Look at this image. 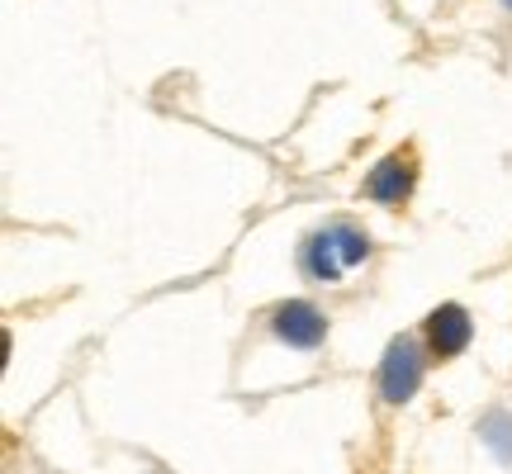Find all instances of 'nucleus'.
<instances>
[{"mask_svg":"<svg viewBox=\"0 0 512 474\" xmlns=\"http://www.w3.org/2000/svg\"><path fill=\"white\" fill-rule=\"evenodd\" d=\"M418 384H422L418 347H413L408 337L389 342V351H384V361H380V394L389 403H408L418 394Z\"/></svg>","mask_w":512,"mask_h":474,"instance_id":"f257e3e1","label":"nucleus"},{"mask_svg":"<svg viewBox=\"0 0 512 474\" xmlns=\"http://www.w3.org/2000/svg\"><path fill=\"white\" fill-rule=\"evenodd\" d=\"M323 332H328L323 313L313 309V304H304V299H290V304L275 309V337L290 342V347H318Z\"/></svg>","mask_w":512,"mask_h":474,"instance_id":"f03ea898","label":"nucleus"},{"mask_svg":"<svg viewBox=\"0 0 512 474\" xmlns=\"http://www.w3.org/2000/svg\"><path fill=\"white\" fill-rule=\"evenodd\" d=\"M427 337H432V351L437 356H460L470 347V313L456 309V304H441L432 318H427Z\"/></svg>","mask_w":512,"mask_h":474,"instance_id":"7ed1b4c3","label":"nucleus"},{"mask_svg":"<svg viewBox=\"0 0 512 474\" xmlns=\"http://www.w3.org/2000/svg\"><path fill=\"white\" fill-rule=\"evenodd\" d=\"M408 190H413V166L403 162V157H384L366 176V195L380 204H399Z\"/></svg>","mask_w":512,"mask_h":474,"instance_id":"20e7f679","label":"nucleus"},{"mask_svg":"<svg viewBox=\"0 0 512 474\" xmlns=\"http://www.w3.org/2000/svg\"><path fill=\"white\" fill-rule=\"evenodd\" d=\"M342 247H337V233H318L304 247V266H309V275H318V280H337L342 275Z\"/></svg>","mask_w":512,"mask_h":474,"instance_id":"39448f33","label":"nucleus"},{"mask_svg":"<svg viewBox=\"0 0 512 474\" xmlns=\"http://www.w3.org/2000/svg\"><path fill=\"white\" fill-rule=\"evenodd\" d=\"M479 437L494 446L498 460H512V413H503V408H494L489 418L479 422Z\"/></svg>","mask_w":512,"mask_h":474,"instance_id":"423d86ee","label":"nucleus"},{"mask_svg":"<svg viewBox=\"0 0 512 474\" xmlns=\"http://www.w3.org/2000/svg\"><path fill=\"white\" fill-rule=\"evenodd\" d=\"M332 233H337V247H342V256H347V266H356V261H366L370 256V237L361 233V228L342 223V228H332Z\"/></svg>","mask_w":512,"mask_h":474,"instance_id":"0eeeda50","label":"nucleus"},{"mask_svg":"<svg viewBox=\"0 0 512 474\" xmlns=\"http://www.w3.org/2000/svg\"><path fill=\"white\" fill-rule=\"evenodd\" d=\"M503 5H508V10H512V0H503Z\"/></svg>","mask_w":512,"mask_h":474,"instance_id":"6e6552de","label":"nucleus"}]
</instances>
